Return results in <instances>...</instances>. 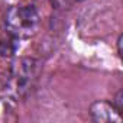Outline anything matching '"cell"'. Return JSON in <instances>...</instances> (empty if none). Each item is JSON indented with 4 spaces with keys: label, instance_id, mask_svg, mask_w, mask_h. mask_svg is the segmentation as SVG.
I'll return each mask as SVG.
<instances>
[{
    "label": "cell",
    "instance_id": "cell-1",
    "mask_svg": "<svg viewBox=\"0 0 123 123\" xmlns=\"http://www.w3.org/2000/svg\"><path fill=\"white\" fill-rule=\"evenodd\" d=\"M41 71V64L35 58H20L12 64L5 93L13 100L25 97L33 87Z\"/></svg>",
    "mask_w": 123,
    "mask_h": 123
},
{
    "label": "cell",
    "instance_id": "cell-2",
    "mask_svg": "<svg viewBox=\"0 0 123 123\" xmlns=\"http://www.w3.org/2000/svg\"><path fill=\"white\" fill-rule=\"evenodd\" d=\"M39 26V15L35 6H13L6 15L7 32L18 39L32 36Z\"/></svg>",
    "mask_w": 123,
    "mask_h": 123
},
{
    "label": "cell",
    "instance_id": "cell-3",
    "mask_svg": "<svg viewBox=\"0 0 123 123\" xmlns=\"http://www.w3.org/2000/svg\"><path fill=\"white\" fill-rule=\"evenodd\" d=\"M90 114L93 120L96 122H122L120 111L114 107V104H110L107 101H96L90 107Z\"/></svg>",
    "mask_w": 123,
    "mask_h": 123
},
{
    "label": "cell",
    "instance_id": "cell-4",
    "mask_svg": "<svg viewBox=\"0 0 123 123\" xmlns=\"http://www.w3.org/2000/svg\"><path fill=\"white\" fill-rule=\"evenodd\" d=\"M18 41L19 39L10 33H9V38H2L0 39V55H3V56L13 55L18 49Z\"/></svg>",
    "mask_w": 123,
    "mask_h": 123
},
{
    "label": "cell",
    "instance_id": "cell-5",
    "mask_svg": "<svg viewBox=\"0 0 123 123\" xmlns=\"http://www.w3.org/2000/svg\"><path fill=\"white\" fill-rule=\"evenodd\" d=\"M49 2L55 7H67V6H70L75 2H80V0H49Z\"/></svg>",
    "mask_w": 123,
    "mask_h": 123
}]
</instances>
